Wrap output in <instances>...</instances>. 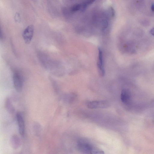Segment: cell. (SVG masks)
Masks as SVG:
<instances>
[{
  "label": "cell",
  "instance_id": "1",
  "mask_svg": "<svg viewBox=\"0 0 154 154\" xmlns=\"http://www.w3.org/2000/svg\"><path fill=\"white\" fill-rule=\"evenodd\" d=\"M78 149L85 153L103 154V151L94 146L88 142L84 140H79L77 142Z\"/></svg>",
  "mask_w": 154,
  "mask_h": 154
},
{
  "label": "cell",
  "instance_id": "2",
  "mask_svg": "<svg viewBox=\"0 0 154 154\" xmlns=\"http://www.w3.org/2000/svg\"><path fill=\"white\" fill-rule=\"evenodd\" d=\"M13 81L14 87L18 92H20L22 89L23 80L21 75L17 71H14L13 72Z\"/></svg>",
  "mask_w": 154,
  "mask_h": 154
},
{
  "label": "cell",
  "instance_id": "3",
  "mask_svg": "<svg viewBox=\"0 0 154 154\" xmlns=\"http://www.w3.org/2000/svg\"><path fill=\"white\" fill-rule=\"evenodd\" d=\"M34 32V27L31 25L27 26L24 30L23 37L25 42L26 44H29L32 38Z\"/></svg>",
  "mask_w": 154,
  "mask_h": 154
},
{
  "label": "cell",
  "instance_id": "4",
  "mask_svg": "<svg viewBox=\"0 0 154 154\" xmlns=\"http://www.w3.org/2000/svg\"><path fill=\"white\" fill-rule=\"evenodd\" d=\"M108 102L105 100H94L87 103V106L90 109L104 108L108 107Z\"/></svg>",
  "mask_w": 154,
  "mask_h": 154
},
{
  "label": "cell",
  "instance_id": "5",
  "mask_svg": "<svg viewBox=\"0 0 154 154\" xmlns=\"http://www.w3.org/2000/svg\"><path fill=\"white\" fill-rule=\"evenodd\" d=\"M97 66L100 75L103 76L104 75L105 72L103 64V52L100 48H98Z\"/></svg>",
  "mask_w": 154,
  "mask_h": 154
},
{
  "label": "cell",
  "instance_id": "6",
  "mask_svg": "<svg viewBox=\"0 0 154 154\" xmlns=\"http://www.w3.org/2000/svg\"><path fill=\"white\" fill-rule=\"evenodd\" d=\"M16 119L17 121L18 130L20 135L23 136L25 134V123L23 118L21 114L17 113L16 115Z\"/></svg>",
  "mask_w": 154,
  "mask_h": 154
},
{
  "label": "cell",
  "instance_id": "7",
  "mask_svg": "<svg viewBox=\"0 0 154 154\" xmlns=\"http://www.w3.org/2000/svg\"><path fill=\"white\" fill-rule=\"evenodd\" d=\"M10 142L11 146L14 149H17L20 146V139L17 134H14L12 135L10 138Z\"/></svg>",
  "mask_w": 154,
  "mask_h": 154
},
{
  "label": "cell",
  "instance_id": "8",
  "mask_svg": "<svg viewBox=\"0 0 154 154\" xmlns=\"http://www.w3.org/2000/svg\"><path fill=\"white\" fill-rule=\"evenodd\" d=\"M121 100L122 103L128 104L131 99V94L129 91L127 89H124L122 90L121 96Z\"/></svg>",
  "mask_w": 154,
  "mask_h": 154
},
{
  "label": "cell",
  "instance_id": "9",
  "mask_svg": "<svg viewBox=\"0 0 154 154\" xmlns=\"http://www.w3.org/2000/svg\"><path fill=\"white\" fill-rule=\"evenodd\" d=\"M5 106L7 110L9 113H12L14 112V108L9 97H7L6 99Z\"/></svg>",
  "mask_w": 154,
  "mask_h": 154
},
{
  "label": "cell",
  "instance_id": "10",
  "mask_svg": "<svg viewBox=\"0 0 154 154\" xmlns=\"http://www.w3.org/2000/svg\"><path fill=\"white\" fill-rule=\"evenodd\" d=\"M81 4H77L74 5L71 8V11L72 12H75L81 10Z\"/></svg>",
  "mask_w": 154,
  "mask_h": 154
},
{
  "label": "cell",
  "instance_id": "11",
  "mask_svg": "<svg viewBox=\"0 0 154 154\" xmlns=\"http://www.w3.org/2000/svg\"><path fill=\"white\" fill-rule=\"evenodd\" d=\"M3 38V35L0 26V40H2Z\"/></svg>",
  "mask_w": 154,
  "mask_h": 154
},
{
  "label": "cell",
  "instance_id": "12",
  "mask_svg": "<svg viewBox=\"0 0 154 154\" xmlns=\"http://www.w3.org/2000/svg\"><path fill=\"white\" fill-rule=\"evenodd\" d=\"M154 30H153V28L150 31V33L151 35H154Z\"/></svg>",
  "mask_w": 154,
  "mask_h": 154
}]
</instances>
